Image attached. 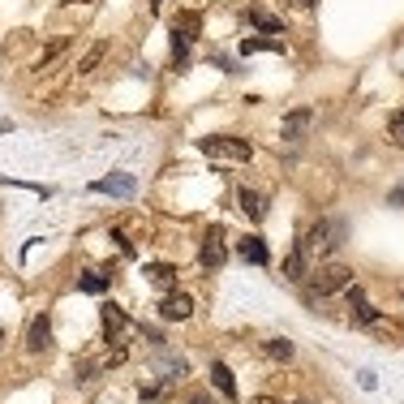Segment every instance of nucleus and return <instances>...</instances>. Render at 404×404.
Listing matches in <instances>:
<instances>
[{
  "label": "nucleus",
  "instance_id": "nucleus-15",
  "mask_svg": "<svg viewBox=\"0 0 404 404\" xmlns=\"http://www.w3.org/2000/svg\"><path fill=\"white\" fill-rule=\"evenodd\" d=\"M211 378H215V387H219L224 396H228V400H237V383H233V370L224 366V362H215V366H211Z\"/></svg>",
  "mask_w": 404,
  "mask_h": 404
},
{
  "label": "nucleus",
  "instance_id": "nucleus-17",
  "mask_svg": "<svg viewBox=\"0 0 404 404\" xmlns=\"http://www.w3.org/2000/svg\"><path fill=\"white\" fill-rule=\"evenodd\" d=\"M241 52H245V56H254V52H284V43H280V39H245Z\"/></svg>",
  "mask_w": 404,
  "mask_h": 404
},
{
  "label": "nucleus",
  "instance_id": "nucleus-16",
  "mask_svg": "<svg viewBox=\"0 0 404 404\" xmlns=\"http://www.w3.org/2000/svg\"><path fill=\"white\" fill-rule=\"evenodd\" d=\"M104 56H108V43H104V39H99V43H91V47H86V56L78 61V73H95Z\"/></svg>",
  "mask_w": 404,
  "mask_h": 404
},
{
  "label": "nucleus",
  "instance_id": "nucleus-23",
  "mask_svg": "<svg viewBox=\"0 0 404 404\" xmlns=\"http://www.w3.org/2000/svg\"><path fill=\"white\" fill-rule=\"evenodd\" d=\"M112 241L121 245V254H134V245H130V241H125V233H112Z\"/></svg>",
  "mask_w": 404,
  "mask_h": 404
},
{
  "label": "nucleus",
  "instance_id": "nucleus-1",
  "mask_svg": "<svg viewBox=\"0 0 404 404\" xmlns=\"http://www.w3.org/2000/svg\"><path fill=\"white\" fill-rule=\"evenodd\" d=\"M344 237H348V224L340 215H323V219L310 224V233L301 237V249H306V254L327 258V254H336V249L344 245Z\"/></svg>",
  "mask_w": 404,
  "mask_h": 404
},
{
  "label": "nucleus",
  "instance_id": "nucleus-19",
  "mask_svg": "<svg viewBox=\"0 0 404 404\" xmlns=\"http://www.w3.org/2000/svg\"><path fill=\"white\" fill-rule=\"evenodd\" d=\"M263 348H267V357H275V362H288L293 357V344L288 340H267Z\"/></svg>",
  "mask_w": 404,
  "mask_h": 404
},
{
  "label": "nucleus",
  "instance_id": "nucleus-20",
  "mask_svg": "<svg viewBox=\"0 0 404 404\" xmlns=\"http://www.w3.org/2000/svg\"><path fill=\"white\" fill-rule=\"evenodd\" d=\"M65 47H69V39H56V43H52V47H47V52H43V61H39V73H43V69H47V65H52V61H56V56H61V52H65Z\"/></svg>",
  "mask_w": 404,
  "mask_h": 404
},
{
  "label": "nucleus",
  "instance_id": "nucleus-21",
  "mask_svg": "<svg viewBox=\"0 0 404 404\" xmlns=\"http://www.w3.org/2000/svg\"><path fill=\"white\" fill-rule=\"evenodd\" d=\"M150 275H155V280H172V275H176V271H172L168 263H160V267H150Z\"/></svg>",
  "mask_w": 404,
  "mask_h": 404
},
{
  "label": "nucleus",
  "instance_id": "nucleus-7",
  "mask_svg": "<svg viewBox=\"0 0 404 404\" xmlns=\"http://www.w3.org/2000/svg\"><path fill=\"white\" fill-rule=\"evenodd\" d=\"M202 267L207 271H215V267H224V258H228V249H224V233L219 228H207V237H202Z\"/></svg>",
  "mask_w": 404,
  "mask_h": 404
},
{
  "label": "nucleus",
  "instance_id": "nucleus-11",
  "mask_svg": "<svg viewBox=\"0 0 404 404\" xmlns=\"http://www.w3.org/2000/svg\"><path fill=\"white\" fill-rule=\"evenodd\" d=\"M237 254L245 258V263H254V267H263L271 254H267V245H263V237H241V245H237Z\"/></svg>",
  "mask_w": 404,
  "mask_h": 404
},
{
  "label": "nucleus",
  "instance_id": "nucleus-3",
  "mask_svg": "<svg viewBox=\"0 0 404 404\" xmlns=\"http://www.w3.org/2000/svg\"><path fill=\"white\" fill-rule=\"evenodd\" d=\"M194 39H198V13H181V17L172 22V61H176V65L189 61Z\"/></svg>",
  "mask_w": 404,
  "mask_h": 404
},
{
  "label": "nucleus",
  "instance_id": "nucleus-6",
  "mask_svg": "<svg viewBox=\"0 0 404 404\" xmlns=\"http://www.w3.org/2000/svg\"><path fill=\"white\" fill-rule=\"evenodd\" d=\"M91 189L95 194H112V198H134L138 194V181H134L130 172H112V176H99Z\"/></svg>",
  "mask_w": 404,
  "mask_h": 404
},
{
  "label": "nucleus",
  "instance_id": "nucleus-10",
  "mask_svg": "<svg viewBox=\"0 0 404 404\" xmlns=\"http://www.w3.org/2000/svg\"><path fill=\"white\" fill-rule=\"evenodd\" d=\"M306 275H310V254L297 245L293 254L284 258V280H306Z\"/></svg>",
  "mask_w": 404,
  "mask_h": 404
},
{
  "label": "nucleus",
  "instance_id": "nucleus-13",
  "mask_svg": "<svg viewBox=\"0 0 404 404\" xmlns=\"http://www.w3.org/2000/svg\"><path fill=\"white\" fill-rule=\"evenodd\" d=\"M245 17H249V26H258L263 35H280V31H284V22H280V17H271L267 9H249Z\"/></svg>",
  "mask_w": 404,
  "mask_h": 404
},
{
  "label": "nucleus",
  "instance_id": "nucleus-25",
  "mask_svg": "<svg viewBox=\"0 0 404 404\" xmlns=\"http://www.w3.org/2000/svg\"><path fill=\"white\" fill-rule=\"evenodd\" d=\"M13 130V121H0V134H9Z\"/></svg>",
  "mask_w": 404,
  "mask_h": 404
},
{
  "label": "nucleus",
  "instance_id": "nucleus-2",
  "mask_svg": "<svg viewBox=\"0 0 404 404\" xmlns=\"http://www.w3.org/2000/svg\"><path fill=\"white\" fill-rule=\"evenodd\" d=\"M306 280H310V288L318 297H332V293H340V288L352 284V267H344V263H323L318 271L306 275Z\"/></svg>",
  "mask_w": 404,
  "mask_h": 404
},
{
  "label": "nucleus",
  "instance_id": "nucleus-28",
  "mask_svg": "<svg viewBox=\"0 0 404 404\" xmlns=\"http://www.w3.org/2000/svg\"><path fill=\"white\" fill-rule=\"evenodd\" d=\"M297 404H306V400H297Z\"/></svg>",
  "mask_w": 404,
  "mask_h": 404
},
{
  "label": "nucleus",
  "instance_id": "nucleus-26",
  "mask_svg": "<svg viewBox=\"0 0 404 404\" xmlns=\"http://www.w3.org/2000/svg\"><path fill=\"white\" fill-rule=\"evenodd\" d=\"M297 5H306V9H310V5H318V0H297Z\"/></svg>",
  "mask_w": 404,
  "mask_h": 404
},
{
  "label": "nucleus",
  "instance_id": "nucleus-5",
  "mask_svg": "<svg viewBox=\"0 0 404 404\" xmlns=\"http://www.w3.org/2000/svg\"><path fill=\"white\" fill-rule=\"evenodd\" d=\"M310 125H314V108H293L280 121V138L284 142H301V138L310 134Z\"/></svg>",
  "mask_w": 404,
  "mask_h": 404
},
{
  "label": "nucleus",
  "instance_id": "nucleus-24",
  "mask_svg": "<svg viewBox=\"0 0 404 404\" xmlns=\"http://www.w3.org/2000/svg\"><path fill=\"white\" fill-rule=\"evenodd\" d=\"M249 404H275L271 396H254V400H249Z\"/></svg>",
  "mask_w": 404,
  "mask_h": 404
},
{
  "label": "nucleus",
  "instance_id": "nucleus-8",
  "mask_svg": "<svg viewBox=\"0 0 404 404\" xmlns=\"http://www.w3.org/2000/svg\"><path fill=\"white\" fill-rule=\"evenodd\" d=\"M160 314H164L168 323H185V318L194 314V297H189V293H168V297L160 301Z\"/></svg>",
  "mask_w": 404,
  "mask_h": 404
},
{
  "label": "nucleus",
  "instance_id": "nucleus-22",
  "mask_svg": "<svg viewBox=\"0 0 404 404\" xmlns=\"http://www.w3.org/2000/svg\"><path fill=\"white\" fill-rule=\"evenodd\" d=\"M391 134H396V138H404V112H396V116H391Z\"/></svg>",
  "mask_w": 404,
  "mask_h": 404
},
{
  "label": "nucleus",
  "instance_id": "nucleus-12",
  "mask_svg": "<svg viewBox=\"0 0 404 404\" xmlns=\"http://www.w3.org/2000/svg\"><path fill=\"white\" fill-rule=\"evenodd\" d=\"M47 344H52V327H47V318H35L31 332H26V348L31 352H43Z\"/></svg>",
  "mask_w": 404,
  "mask_h": 404
},
{
  "label": "nucleus",
  "instance_id": "nucleus-9",
  "mask_svg": "<svg viewBox=\"0 0 404 404\" xmlns=\"http://www.w3.org/2000/svg\"><path fill=\"white\" fill-rule=\"evenodd\" d=\"M237 207L249 215V219H263L267 215V198L258 189H237Z\"/></svg>",
  "mask_w": 404,
  "mask_h": 404
},
{
  "label": "nucleus",
  "instance_id": "nucleus-4",
  "mask_svg": "<svg viewBox=\"0 0 404 404\" xmlns=\"http://www.w3.org/2000/svg\"><path fill=\"white\" fill-rule=\"evenodd\" d=\"M198 146H202V155H211V160H237V164L254 155V146L245 138H202Z\"/></svg>",
  "mask_w": 404,
  "mask_h": 404
},
{
  "label": "nucleus",
  "instance_id": "nucleus-27",
  "mask_svg": "<svg viewBox=\"0 0 404 404\" xmlns=\"http://www.w3.org/2000/svg\"><path fill=\"white\" fill-rule=\"evenodd\" d=\"M160 5H164V0H150V9H160Z\"/></svg>",
  "mask_w": 404,
  "mask_h": 404
},
{
  "label": "nucleus",
  "instance_id": "nucleus-18",
  "mask_svg": "<svg viewBox=\"0 0 404 404\" xmlns=\"http://www.w3.org/2000/svg\"><path fill=\"white\" fill-rule=\"evenodd\" d=\"M78 288H82V293H95V297H99V293L108 288V275H99V271H86L82 280H78Z\"/></svg>",
  "mask_w": 404,
  "mask_h": 404
},
{
  "label": "nucleus",
  "instance_id": "nucleus-14",
  "mask_svg": "<svg viewBox=\"0 0 404 404\" xmlns=\"http://www.w3.org/2000/svg\"><path fill=\"white\" fill-rule=\"evenodd\" d=\"M99 314H104V327H108V336H116L121 327H130V318H125V310L116 306V301H104V306H99Z\"/></svg>",
  "mask_w": 404,
  "mask_h": 404
}]
</instances>
